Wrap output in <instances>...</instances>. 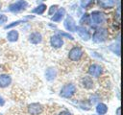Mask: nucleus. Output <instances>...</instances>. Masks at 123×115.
<instances>
[{"label": "nucleus", "instance_id": "obj_8", "mask_svg": "<svg viewBox=\"0 0 123 115\" xmlns=\"http://www.w3.org/2000/svg\"><path fill=\"white\" fill-rule=\"evenodd\" d=\"M64 27L67 31H70V32H75V29H76V24H75V21L74 19L71 17V16H67L66 19L64 20Z\"/></svg>", "mask_w": 123, "mask_h": 115}, {"label": "nucleus", "instance_id": "obj_28", "mask_svg": "<svg viewBox=\"0 0 123 115\" xmlns=\"http://www.w3.org/2000/svg\"><path fill=\"white\" fill-rule=\"evenodd\" d=\"M4 104H5V101L3 100V98L0 96V105L2 106V105H4Z\"/></svg>", "mask_w": 123, "mask_h": 115}, {"label": "nucleus", "instance_id": "obj_26", "mask_svg": "<svg viewBox=\"0 0 123 115\" xmlns=\"http://www.w3.org/2000/svg\"><path fill=\"white\" fill-rule=\"evenodd\" d=\"M60 34H61L62 36H65V37H67V38H69V39H73V36L70 35L69 34H66V33H60Z\"/></svg>", "mask_w": 123, "mask_h": 115}, {"label": "nucleus", "instance_id": "obj_6", "mask_svg": "<svg viewBox=\"0 0 123 115\" xmlns=\"http://www.w3.org/2000/svg\"><path fill=\"white\" fill-rule=\"evenodd\" d=\"M28 111H29V113L31 115H38V114H40L42 112V106L39 104L34 103V104H29Z\"/></svg>", "mask_w": 123, "mask_h": 115}, {"label": "nucleus", "instance_id": "obj_2", "mask_svg": "<svg viewBox=\"0 0 123 115\" xmlns=\"http://www.w3.org/2000/svg\"><path fill=\"white\" fill-rule=\"evenodd\" d=\"M108 36V32L106 29H97L93 34V41L96 43H100L103 42L107 39Z\"/></svg>", "mask_w": 123, "mask_h": 115}, {"label": "nucleus", "instance_id": "obj_18", "mask_svg": "<svg viewBox=\"0 0 123 115\" xmlns=\"http://www.w3.org/2000/svg\"><path fill=\"white\" fill-rule=\"evenodd\" d=\"M96 111H97L98 114L103 115V114H105V113L108 111V107H107V105H106L105 104L100 103V104H98L97 106H96Z\"/></svg>", "mask_w": 123, "mask_h": 115}, {"label": "nucleus", "instance_id": "obj_15", "mask_svg": "<svg viewBox=\"0 0 123 115\" xmlns=\"http://www.w3.org/2000/svg\"><path fill=\"white\" fill-rule=\"evenodd\" d=\"M82 83L84 87L86 89H91L93 87V80H91L90 77H84L82 80Z\"/></svg>", "mask_w": 123, "mask_h": 115}, {"label": "nucleus", "instance_id": "obj_12", "mask_svg": "<svg viewBox=\"0 0 123 115\" xmlns=\"http://www.w3.org/2000/svg\"><path fill=\"white\" fill-rule=\"evenodd\" d=\"M12 82V79L8 75H1L0 76V87H7Z\"/></svg>", "mask_w": 123, "mask_h": 115}, {"label": "nucleus", "instance_id": "obj_19", "mask_svg": "<svg viewBox=\"0 0 123 115\" xmlns=\"http://www.w3.org/2000/svg\"><path fill=\"white\" fill-rule=\"evenodd\" d=\"M45 10H46V5L41 4V5H39L38 7H37L36 9H34V10L32 11V12L37 13V14H42V13L45 12Z\"/></svg>", "mask_w": 123, "mask_h": 115}, {"label": "nucleus", "instance_id": "obj_11", "mask_svg": "<svg viewBox=\"0 0 123 115\" xmlns=\"http://www.w3.org/2000/svg\"><path fill=\"white\" fill-rule=\"evenodd\" d=\"M97 2L103 9H111L114 6V0H97Z\"/></svg>", "mask_w": 123, "mask_h": 115}, {"label": "nucleus", "instance_id": "obj_16", "mask_svg": "<svg viewBox=\"0 0 123 115\" xmlns=\"http://www.w3.org/2000/svg\"><path fill=\"white\" fill-rule=\"evenodd\" d=\"M7 38H8V40L11 41V42L16 41V40L18 39V33H17V31L12 30V31L9 32L8 34H7Z\"/></svg>", "mask_w": 123, "mask_h": 115}, {"label": "nucleus", "instance_id": "obj_14", "mask_svg": "<svg viewBox=\"0 0 123 115\" xmlns=\"http://www.w3.org/2000/svg\"><path fill=\"white\" fill-rule=\"evenodd\" d=\"M29 39H30V42H31V43H33V44H37V43L41 42L42 37H41V34H40L39 33H37V32H36V33H33V34H30Z\"/></svg>", "mask_w": 123, "mask_h": 115}, {"label": "nucleus", "instance_id": "obj_23", "mask_svg": "<svg viewBox=\"0 0 123 115\" xmlns=\"http://www.w3.org/2000/svg\"><path fill=\"white\" fill-rule=\"evenodd\" d=\"M7 20H8V17H7L6 15H4V14H0V25L6 23Z\"/></svg>", "mask_w": 123, "mask_h": 115}, {"label": "nucleus", "instance_id": "obj_4", "mask_svg": "<svg viewBox=\"0 0 123 115\" xmlns=\"http://www.w3.org/2000/svg\"><path fill=\"white\" fill-rule=\"evenodd\" d=\"M82 55H83V52H82L81 48H79V47H73L69 51L68 57H69V58L72 61H77V60H79L81 58Z\"/></svg>", "mask_w": 123, "mask_h": 115}, {"label": "nucleus", "instance_id": "obj_7", "mask_svg": "<svg viewBox=\"0 0 123 115\" xmlns=\"http://www.w3.org/2000/svg\"><path fill=\"white\" fill-rule=\"evenodd\" d=\"M88 74L92 77H99L102 74V67L98 64H92L88 68Z\"/></svg>", "mask_w": 123, "mask_h": 115}, {"label": "nucleus", "instance_id": "obj_20", "mask_svg": "<svg viewBox=\"0 0 123 115\" xmlns=\"http://www.w3.org/2000/svg\"><path fill=\"white\" fill-rule=\"evenodd\" d=\"M80 23H81L82 25H84V24H90V16H89V14L85 13V14L83 15V17L81 18Z\"/></svg>", "mask_w": 123, "mask_h": 115}, {"label": "nucleus", "instance_id": "obj_24", "mask_svg": "<svg viewBox=\"0 0 123 115\" xmlns=\"http://www.w3.org/2000/svg\"><path fill=\"white\" fill-rule=\"evenodd\" d=\"M22 21L21 20H18V21H15V22H12V24H10V25H7L6 27H5V29H8V28H12V27H13V26H16V25H18V24H20Z\"/></svg>", "mask_w": 123, "mask_h": 115}, {"label": "nucleus", "instance_id": "obj_1", "mask_svg": "<svg viewBox=\"0 0 123 115\" xmlns=\"http://www.w3.org/2000/svg\"><path fill=\"white\" fill-rule=\"evenodd\" d=\"M27 2L25 0H18L15 3H12L9 6V11L12 12H18L21 11H24L27 7Z\"/></svg>", "mask_w": 123, "mask_h": 115}, {"label": "nucleus", "instance_id": "obj_22", "mask_svg": "<svg viewBox=\"0 0 123 115\" xmlns=\"http://www.w3.org/2000/svg\"><path fill=\"white\" fill-rule=\"evenodd\" d=\"M93 2H94V0H82V1H81V6H82V8L86 9V8H88L91 4H93Z\"/></svg>", "mask_w": 123, "mask_h": 115}, {"label": "nucleus", "instance_id": "obj_30", "mask_svg": "<svg viewBox=\"0 0 123 115\" xmlns=\"http://www.w3.org/2000/svg\"><path fill=\"white\" fill-rule=\"evenodd\" d=\"M0 8H1V3H0Z\"/></svg>", "mask_w": 123, "mask_h": 115}, {"label": "nucleus", "instance_id": "obj_10", "mask_svg": "<svg viewBox=\"0 0 123 115\" xmlns=\"http://www.w3.org/2000/svg\"><path fill=\"white\" fill-rule=\"evenodd\" d=\"M50 43L51 45L54 47V48H60L62 46L63 44V41H62V38L59 35H53L50 39Z\"/></svg>", "mask_w": 123, "mask_h": 115}, {"label": "nucleus", "instance_id": "obj_17", "mask_svg": "<svg viewBox=\"0 0 123 115\" xmlns=\"http://www.w3.org/2000/svg\"><path fill=\"white\" fill-rule=\"evenodd\" d=\"M56 75H57V73H56L55 69H53V68H48L46 70V72H45V76H46V79L48 80H54L56 78Z\"/></svg>", "mask_w": 123, "mask_h": 115}, {"label": "nucleus", "instance_id": "obj_3", "mask_svg": "<svg viewBox=\"0 0 123 115\" xmlns=\"http://www.w3.org/2000/svg\"><path fill=\"white\" fill-rule=\"evenodd\" d=\"M75 91H76V87L73 84L69 83V84L64 85L62 88V90H61V96L63 97V98H70V97H72L74 95Z\"/></svg>", "mask_w": 123, "mask_h": 115}, {"label": "nucleus", "instance_id": "obj_29", "mask_svg": "<svg viewBox=\"0 0 123 115\" xmlns=\"http://www.w3.org/2000/svg\"><path fill=\"white\" fill-rule=\"evenodd\" d=\"M117 115H120V108L117 109Z\"/></svg>", "mask_w": 123, "mask_h": 115}, {"label": "nucleus", "instance_id": "obj_27", "mask_svg": "<svg viewBox=\"0 0 123 115\" xmlns=\"http://www.w3.org/2000/svg\"><path fill=\"white\" fill-rule=\"evenodd\" d=\"M59 115H71L70 114V112L69 111H66V110H64V111H62Z\"/></svg>", "mask_w": 123, "mask_h": 115}, {"label": "nucleus", "instance_id": "obj_21", "mask_svg": "<svg viewBox=\"0 0 123 115\" xmlns=\"http://www.w3.org/2000/svg\"><path fill=\"white\" fill-rule=\"evenodd\" d=\"M110 49H111L113 53H115L117 56H120V46H119V44H116V45L112 44V45L110 46Z\"/></svg>", "mask_w": 123, "mask_h": 115}, {"label": "nucleus", "instance_id": "obj_5", "mask_svg": "<svg viewBox=\"0 0 123 115\" xmlns=\"http://www.w3.org/2000/svg\"><path fill=\"white\" fill-rule=\"evenodd\" d=\"M90 18H91L92 22H93L94 24H96V25H99V24L103 23L104 20H105L104 14H103L102 12H97V11H95V12H93L91 13Z\"/></svg>", "mask_w": 123, "mask_h": 115}, {"label": "nucleus", "instance_id": "obj_9", "mask_svg": "<svg viewBox=\"0 0 123 115\" xmlns=\"http://www.w3.org/2000/svg\"><path fill=\"white\" fill-rule=\"evenodd\" d=\"M75 32L78 33V34L84 39V40H88L90 38V35H89V33L82 26H76V29H75Z\"/></svg>", "mask_w": 123, "mask_h": 115}, {"label": "nucleus", "instance_id": "obj_25", "mask_svg": "<svg viewBox=\"0 0 123 115\" xmlns=\"http://www.w3.org/2000/svg\"><path fill=\"white\" fill-rule=\"evenodd\" d=\"M57 8H58L57 5H53V6H51V8H50V10H49V14H50V15L53 14V12H55L57 11Z\"/></svg>", "mask_w": 123, "mask_h": 115}, {"label": "nucleus", "instance_id": "obj_13", "mask_svg": "<svg viewBox=\"0 0 123 115\" xmlns=\"http://www.w3.org/2000/svg\"><path fill=\"white\" fill-rule=\"evenodd\" d=\"M64 14H65V10H64L63 8H61L59 11H57V12H56V13L54 14V16L52 17V21H55V22L61 21V20L63 18Z\"/></svg>", "mask_w": 123, "mask_h": 115}]
</instances>
